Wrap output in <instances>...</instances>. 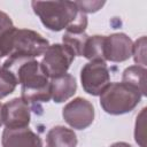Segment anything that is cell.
Listing matches in <instances>:
<instances>
[{
  "mask_svg": "<svg viewBox=\"0 0 147 147\" xmlns=\"http://www.w3.org/2000/svg\"><path fill=\"white\" fill-rule=\"evenodd\" d=\"M2 68L10 71L21 84V98L28 105L51 100L49 79L36 59L8 56Z\"/></svg>",
  "mask_w": 147,
  "mask_h": 147,
  "instance_id": "1",
  "label": "cell"
},
{
  "mask_svg": "<svg viewBox=\"0 0 147 147\" xmlns=\"http://www.w3.org/2000/svg\"><path fill=\"white\" fill-rule=\"evenodd\" d=\"M32 9L42 25L51 31L83 33L87 28V16L72 1H32Z\"/></svg>",
  "mask_w": 147,
  "mask_h": 147,
  "instance_id": "2",
  "label": "cell"
},
{
  "mask_svg": "<svg viewBox=\"0 0 147 147\" xmlns=\"http://www.w3.org/2000/svg\"><path fill=\"white\" fill-rule=\"evenodd\" d=\"M141 98L142 95L137 88L125 83H110L100 94V106L107 114L123 115L132 111Z\"/></svg>",
  "mask_w": 147,
  "mask_h": 147,
  "instance_id": "3",
  "label": "cell"
},
{
  "mask_svg": "<svg viewBox=\"0 0 147 147\" xmlns=\"http://www.w3.org/2000/svg\"><path fill=\"white\" fill-rule=\"evenodd\" d=\"M48 46V40L37 31L29 29H16L13 40V49L9 56L34 59L44 55Z\"/></svg>",
  "mask_w": 147,
  "mask_h": 147,
  "instance_id": "4",
  "label": "cell"
},
{
  "mask_svg": "<svg viewBox=\"0 0 147 147\" xmlns=\"http://www.w3.org/2000/svg\"><path fill=\"white\" fill-rule=\"evenodd\" d=\"M74 60L75 55L67 46L63 44H53L44 53L40 67L48 78H54L67 74Z\"/></svg>",
  "mask_w": 147,
  "mask_h": 147,
  "instance_id": "5",
  "label": "cell"
},
{
  "mask_svg": "<svg viewBox=\"0 0 147 147\" xmlns=\"http://www.w3.org/2000/svg\"><path fill=\"white\" fill-rule=\"evenodd\" d=\"M83 90L94 96L100 95L110 84L109 69L103 61H90L80 70Z\"/></svg>",
  "mask_w": 147,
  "mask_h": 147,
  "instance_id": "6",
  "label": "cell"
},
{
  "mask_svg": "<svg viewBox=\"0 0 147 147\" xmlns=\"http://www.w3.org/2000/svg\"><path fill=\"white\" fill-rule=\"evenodd\" d=\"M94 107L84 98H75L62 109V117L68 125L76 130L87 129L94 121Z\"/></svg>",
  "mask_w": 147,
  "mask_h": 147,
  "instance_id": "7",
  "label": "cell"
},
{
  "mask_svg": "<svg viewBox=\"0 0 147 147\" xmlns=\"http://www.w3.org/2000/svg\"><path fill=\"white\" fill-rule=\"evenodd\" d=\"M1 118L2 124H5L7 129L29 127L31 119L30 107L22 98H15L2 105Z\"/></svg>",
  "mask_w": 147,
  "mask_h": 147,
  "instance_id": "8",
  "label": "cell"
},
{
  "mask_svg": "<svg viewBox=\"0 0 147 147\" xmlns=\"http://www.w3.org/2000/svg\"><path fill=\"white\" fill-rule=\"evenodd\" d=\"M133 42L125 33H113L106 36L105 60L110 62H124L132 56Z\"/></svg>",
  "mask_w": 147,
  "mask_h": 147,
  "instance_id": "9",
  "label": "cell"
},
{
  "mask_svg": "<svg viewBox=\"0 0 147 147\" xmlns=\"http://www.w3.org/2000/svg\"><path fill=\"white\" fill-rule=\"evenodd\" d=\"M2 147H42V141L29 127L5 129L1 137Z\"/></svg>",
  "mask_w": 147,
  "mask_h": 147,
  "instance_id": "10",
  "label": "cell"
},
{
  "mask_svg": "<svg viewBox=\"0 0 147 147\" xmlns=\"http://www.w3.org/2000/svg\"><path fill=\"white\" fill-rule=\"evenodd\" d=\"M51 99L56 103H62L70 99L77 91V83L72 75L64 74L49 80Z\"/></svg>",
  "mask_w": 147,
  "mask_h": 147,
  "instance_id": "11",
  "label": "cell"
},
{
  "mask_svg": "<svg viewBox=\"0 0 147 147\" xmlns=\"http://www.w3.org/2000/svg\"><path fill=\"white\" fill-rule=\"evenodd\" d=\"M77 142L74 130L62 125L52 127L46 134V147H76Z\"/></svg>",
  "mask_w": 147,
  "mask_h": 147,
  "instance_id": "12",
  "label": "cell"
},
{
  "mask_svg": "<svg viewBox=\"0 0 147 147\" xmlns=\"http://www.w3.org/2000/svg\"><path fill=\"white\" fill-rule=\"evenodd\" d=\"M16 29L11 18L0 10V59L9 56L13 49V40Z\"/></svg>",
  "mask_w": 147,
  "mask_h": 147,
  "instance_id": "13",
  "label": "cell"
},
{
  "mask_svg": "<svg viewBox=\"0 0 147 147\" xmlns=\"http://www.w3.org/2000/svg\"><path fill=\"white\" fill-rule=\"evenodd\" d=\"M146 68L141 65L127 67L122 75V83L137 88L142 96L146 95Z\"/></svg>",
  "mask_w": 147,
  "mask_h": 147,
  "instance_id": "14",
  "label": "cell"
},
{
  "mask_svg": "<svg viewBox=\"0 0 147 147\" xmlns=\"http://www.w3.org/2000/svg\"><path fill=\"white\" fill-rule=\"evenodd\" d=\"M105 41H106V36H100V34H95L92 37L88 36L85 47H84L83 56L90 61L106 62V60H105Z\"/></svg>",
  "mask_w": 147,
  "mask_h": 147,
  "instance_id": "15",
  "label": "cell"
},
{
  "mask_svg": "<svg viewBox=\"0 0 147 147\" xmlns=\"http://www.w3.org/2000/svg\"><path fill=\"white\" fill-rule=\"evenodd\" d=\"M88 36L83 32V33H72V32H64L62 36V41L63 45L67 46L75 56H83L84 53V47L86 44Z\"/></svg>",
  "mask_w": 147,
  "mask_h": 147,
  "instance_id": "16",
  "label": "cell"
},
{
  "mask_svg": "<svg viewBox=\"0 0 147 147\" xmlns=\"http://www.w3.org/2000/svg\"><path fill=\"white\" fill-rule=\"evenodd\" d=\"M17 82L14 75L5 68H0V99L11 94L16 88Z\"/></svg>",
  "mask_w": 147,
  "mask_h": 147,
  "instance_id": "17",
  "label": "cell"
},
{
  "mask_svg": "<svg viewBox=\"0 0 147 147\" xmlns=\"http://www.w3.org/2000/svg\"><path fill=\"white\" fill-rule=\"evenodd\" d=\"M146 108L141 109L134 126V140L140 147H146Z\"/></svg>",
  "mask_w": 147,
  "mask_h": 147,
  "instance_id": "18",
  "label": "cell"
},
{
  "mask_svg": "<svg viewBox=\"0 0 147 147\" xmlns=\"http://www.w3.org/2000/svg\"><path fill=\"white\" fill-rule=\"evenodd\" d=\"M132 56L137 65H146V37L142 36L133 42Z\"/></svg>",
  "mask_w": 147,
  "mask_h": 147,
  "instance_id": "19",
  "label": "cell"
},
{
  "mask_svg": "<svg viewBox=\"0 0 147 147\" xmlns=\"http://www.w3.org/2000/svg\"><path fill=\"white\" fill-rule=\"evenodd\" d=\"M76 6L83 13H95L105 5V1H75Z\"/></svg>",
  "mask_w": 147,
  "mask_h": 147,
  "instance_id": "20",
  "label": "cell"
},
{
  "mask_svg": "<svg viewBox=\"0 0 147 147\" xmlns=\"http://www.w3.org/2000/svg\"><path fill=\"white\" fill-rule=\"evenodd\" d=\"M110 147H132L130 144L124 142V141H118V142H114L113 145H110Z\"/></svg>",
  "mask_w": 147,
  "mask_h": 147,
  "instance_id": "21",
  "label": "cell"
},
{
  "mask_svg": "<svg viewBox=\"0 0 147 147\" xmlns=\"http://www.w3.org/2000/svg\"><path fill=\"white\" fill-rule=\"evenodd\" d=\"M1 110H2V105L0 103V126L2 125V118H1Z\"/></svg>",
  "mask_w": 147,
  "mask_h": 147,
  "instance_id": "22",
  "label": "cell"
},
{
  "mask_svg": "<svg viewBox=\"0 0 147 147\" xmlns=\"http://www.w3.org/2000/svg\"><path fill=\"white\" fill-rule=\"evenodd\" d=\"M0 68H1V65H0Z\"/></svg>",
  "mask_w": 147,
  "mask_h": 147,
  "instance_id": "23",
  "label": "cell"
}]
</instances>
